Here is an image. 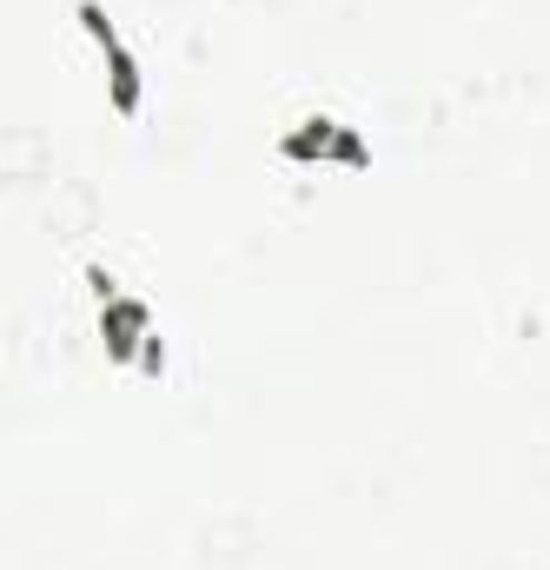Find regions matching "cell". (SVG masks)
I'll use <instances>...</instances> for the list:
<instances>
[{
    "label": "cell",
    "instance_id": "6da1fadb",
    "mask_svg": "<svg viewBox=\"0 0 550 570\" xmlns=\"http://www.w3.org/2000/svg\"><path fill=\"white\" fill-rule=\"evenodd\" d=\"M80 27L94 33V47H100V60H107V87H114V107L134 120V114H139V60H134V47L120 40V27L107 20V7H100V0H80Z\"/></svg>",
    "mask_w": 550,
    "mask_h": 570
},
{
    "label": "cell",
    "instance_id": "7a4b0ae2",
    "mask_svg": "<svg viewBox=\"0 0 550 570\" xmlns=\"http://www.w3.org/2000/svg\"><path fill=\"white\" fill-rule=\"evenodd\" d=\"M94 279H100V273H94ZM100 298H107V312H100L107 352H114V358H134L139 338H153V332H146V305H139V298H120V292H114V279H100Z\"/></svg>",
    "mask_w": 550,
    "mask_h": 570
}]
</instances>
